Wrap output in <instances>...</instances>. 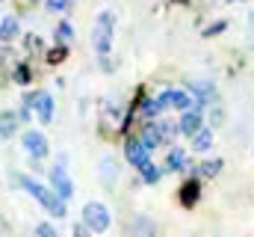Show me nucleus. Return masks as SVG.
<instances>
[{"mask_svg": "<svg viewBox=\"0 0 254 237\" xmlns=\"http://www.w3.org/2000/svg\"><path fill=\"white\" fill-rule=\"evenodd\" d=\"M21 187L42 205V208H48V214H54V217H65V205H63V199L57 196V193H51L45 184H39L36 178H30V175H21Z\"/></svg>", "mask_w": 254, "mask_h": 237, "instance_id": "obj_1", "label": "nucleus"}, {"mask_svg": "<svg viewBox=\"0 0 254 237\" xmlns=\"http://www.w3.org/2000/svg\"><path fill=\"white\" fill-rule=\"evenodd\" d=\"M113 27H116V18L113 12H101V18L95 21V30H92V45H95V54L101 57L104 65H110L107 57L113 51Z\"/></svg>", "mask_w": 254, "mask_h": 237, "instance_id": "obj_2", "label": "nucleus"}, {"mask_svg": "<svg viewBox=\"0 0 254 237\" xmlns=\"http://www.w3.org/2000/svg\"><path fill=\"white\" fill-rule=\"evenodd\" d=\"M110 223H113V217H110L107 205H101V202H89V205L83 208V226H86L89 232L101 235V232L110 229Z\"/></svg>", "mask_w": 254, "mask_h": 237, "instance_id": "obj_3", "label": "nucleus"}, {"mask_svg": "<svg viewBox=\"0 0 254 237\" xmlns=\"http://www.w3.org/2000/svg\"><path fill=\"white\" fill-rule=\"evenodd\" d=\"M24 148H27V154L30 157H48V151H51V145H48V136L45 133H39V130H24Z\"/></svg>", "mask_w": 254, "mask_h": 237, "instance_id": "obj_4", "label": "nucleus"}, {"mask_svg": "<svg viewBox=\"0 0 254 237\" xmlns=\"http://www.w3.org/2000/svg\"><path fill=\"white\" fill-rule=\"evenodd\" d=\"M127 160H130L136 169H142V166L151 163V148H148L142 139H133V142H127Z\"/></svg>", "mask_w": 254, "mask_h": 237, "instance_id": "obj_5", "label": "nucleus"}, {"mask_svg": "<svg viewBox=\"0 0 254 237\" xmlns=\"http://www.w3.org/2000/svg\"><path fill=\"white\" fill-rule=\"evenodd\" d=\"M51 184H54V190H57V196H60L63 202L74 196V184L68 181V175H65L63 166H54V169H51Z\"/></svg>", "mask_w": 254, "mask_h": 237, "instance_id": "obj_6", "label": "nucleus"}, {"mask_svg": "<svg viewBox=\"0 0 254 237\" xmlns=\"http://www.w3.org/2000/svg\"><path fill=\"white\" fill-rule=\"evenodd\" d=\"M119 175H122V166H119L116 157H104V160L98 163V178H101L107 187H113V184L119 181Z\"/></svg>", "mask_w": 254, "mask_h": 237, "instance_id": "obj_7", "label": "nucleus"}, {"mask_svg": "<svg viewBox=\"0 0 254 237\" xmlns=\"http://www.w3.org/2000/svg\"><path fill=\"white\" fill-rule=\"evenodd\" d=\"M178 130H181V133H187V136H195V133L201 130V116H198L195 110H190V113H184V118H181V124H178Z\"/></svg>", "mask_w": 254, "mask_h": 237, "instance_id": "obj_8", "label": "nucleus"}, {"mask_svg": "<svg viewBox=\"0 0 254 237\" xmlns=\"http://www.w3.org/2000/svg\"><path fill=\"white\" fill-rule=\"evenodd\" d=\"M190 92L195 95V104H210L216 98V89L210 83H190Z\"/></svg>", "mask_w": 254, "mask_h": 237, "instance_id": "obj_9", "label": "nucleus"}, {"mask_svg": "<svg viewBox=\"0 0 254 237\" xmlns=\"http://www.w3.org/2000/svg\"><path fill=\"white\" fill-rule=\"evenodd\" d=\"M36 110H39V118H42V124H51V118H54V98H51V95H45V92H39Z\"/></svg>", "mask_w": 254, "mask_h": 237, "instance_id": "obj_10", "label": "nucleus"}, {"mask_svg": "<svg viewBox=\"0 0 254 237\" xmlns=\"http://www.w3.org/2000/svg\"><path fill=\"white\" fill-rule=\"evenodd\" d=\"M15 130H18V116L9 113V110H3V113H0V142L9 139Z\"/></svg>", "mask_w": 254, "mask_h": 237, "instance_id": "obj_11", "label": "nucleus"}, {"mask_svg": "<svg viewBox=\"0 0 254 237\" xmlns=\"http://www.w3.org/2000/svg\"><path fill=\"white\" fill-rule=\"evenodd\" d=\"M210 145H213V133H210V130H198V133L192 136V148H195L198 154L210 151Z\"/></svg>", "mask_w": 254, "mask_h": 237, "instance_id": "obj_12", "label": "nucleus"}, {"mask_svg": "<svg viewBox=\"0 0 254 237\" xmlns=\"http://www.w3.org/2000/svg\"><path fill=\"white\" fill-rule=\"evenodd\" d=\"M172 107H178V110L190 113L192 107H195V98H192L190 92H172Z\"/></svg>", "mask_w": 254, "mask_h": 237, "instance_id": "obj_13", "label": "nucleus"}, {"mask_svg": "<svg viewBox=\"0 0 254 237\" xmlns=\"http://www.w3.org/2000/svg\"><path fill=\"white\" fill-rule=\"evenodd\" d=\"M18 36V21L15 18H3L0 21V42H12Z\"/></svg>", "mask_w": 254, "mask_h": 237, "instance_id": "obj_14", "label": "nucleus"}, {"mask_svg": "<svg viewBox=\"0 0 254 237\" xmlns=\"http://www.w3.org/2000/svg\"><path fill=\"white\" fill-rule=\"evenodd\" d=\"M142 142H145L148 148H154V145H160V142H163V136H160L157 124H145V127H142Z\"/></svg>", "mask_w": 254, "mask_h": 237, "instance_id": "obj_15", "label": "nucleus"}, {"mask_svg": "<svg viewBox=\"0 0 254 237\" xmlns=\"http://www.w3.org/2000/svg\"><path fill=\"white\" fill-rule=\"evenodd\" d=\"M130 235L133 237H154V226L148 223V220H133V226H130Z\"/></svg>", "mask_w": 254, "mask_h": 237, "instance_id": "obj_16", "label": "nucleus"}, {"mask_svg": "<svg viewBox=\"0 0 254 237\" xmlns=\"http://www.w3.org/2000/svg\"><path fill=\"white\" fill-rule=\"evenodd\" d=\"M195 199H198V181L184 184V190H181V202H184V205H195Z\"/></svg>", "mask_w": 254, "mask_h": 237, "instance_id": "obj_17", "label": "nucleus"}, {"mask_svg": "<svg viewBox=\"0 0 254 237\" xmlns=\"http://www.w3.org/2000/svg\"><path fill=\"white\" fill-rule=\"evenodd\" d=\"M184 166H187V154L181 148H175L169 154V160H166V169H184Z\"/></svg>", "mask_w": 254, "mask_h": 237, "instance_id": "obj_18", "label": "nucleus"}, {"mask_svg": "<svg viewBox=\"0 0 254 237\" xmlns=\"http://www.w3.org/2000/svg\"><path fill=\"white\" fill-rule=\"evenodd\" d=\"M157 178H160V169H157L154 163H148V166H142V181H145V184H154Z\"/></svg>", "mask_w": 254, "mask_h": 237, "instance_id": "obj_19", "label": "nucleus"}, {"mask_svg": "<svg viewBox=\"0 0 254 237\" xmlns=\"http://www.w3.org/2000/svg\"><path fill=\"white\" fill-rule=\"evenodd\" d=\"M157 130H160V136H163V139H172V136L178 133V127H175L172 121H160V124H157Z\"/></svg>", "mask_w": 254, "mask_h": 237, "instance_id": "obj_20", "label": "nucleus"}, {"mask_svg": "<svg viewBox=\"0 0 254 237\" xmlns=\"http://www.w3.org/2000/svg\"><path fill=\"white\" fill-rule=\"evenodd\" d=\"M30 80H33V77H30V68H27V65H18V68H15V83L24 86V83H30Z\"/></svg>", "mask_w": 254, "mask_h": 237, "instance_id": "obj_21", "label": "nucleus"}, {"mask_svg": "<svg viewBox=\"0 0 254 237\" xmlns=\"http://www.w3.org/2000/svg\"><path fill=\"white\" fill-rule=\"evenodd\" d=\"M219 169H222V160H210V163H204V166H201V172H204L207 178L219 175Z\"/></svg>", "mask_w": 254, "mask_h": 237, "instance_id": "obj_22", "label": "nucleus"}, {"mask_svg": "<svg viewBox=\"0 0 254 237\" xmlns=\"http://www.w3.org/2000/svg\"><path fill=\"white\" fill-rule=\"evenodd\" d=\"M36 235H39V237H60V235H57V229H54V226H48V223H39Z\"/></svg>", "mask_w": 254, "mask_h": 237, "instance_id": "obj_23", "label": "nucleus"}, {"mask_svg": "<svg viewBox=\"0 0 254 237\" xmlns=\"http://www.w3.org/2000/svg\"><path fill=\"white\" fill-rule=\"evenodd\" d=\"M68 3H71V0H48V9H54V12H63V9H68Z\"/></svg>", "mask_w": 254, "mask_h": 237, "instance_id": "obj_24", "label": "nucleus"}, {"mask_svg": "<svg viewBox=\"0 0 254 237\" xmlns=\"http://www.w3.org/2000/svg\"><path fill=\"white\" fill-rule=\"evenodd\" d=\"M225 27H228V24H225V21H216V24H213V27H210V30H204V36H216V33H222V30H225Z\"/></svg>", "mask_w": 254, "mask_h": 237, "instance_id": "obj_25", "label": "nucleus"}, {"mask_svg": "<svg viewBox=\"0 0 254 237\" xmlns=\"http://www.w3.org/2000/svg\"><path fill=\"white\" fill-rule=\"evenodd\" d=\"M71 36H74V30H71V24H60V39H71Z\"/></svg>", "mask_w": 254, "mask_h": 237, "instance_id": "obj_26", "label": "nucleus"}, {"mask_svg": "<svg viewBox=\"0 0 254 237\" xmlns=\"http://www.w3.org/2000/svg\"><path fill=\"white\" fill-rule=\"evenodd\" d=\"M71 237H89V229L86 226H71Z\"/></svg>", "mask_w": 254, "mask_h": 237, "instance_id": "obj_27", "label": "nucleus"}, {"mask_svg": "<svg viewBox=\"0 0 254 237\" xmlns=\"http://www.w3.org/2000/svg\"><path fill=\"white\" fill-rule=\"evenodd\" d=\"M65 59V48H57V51H51V62H63Z\"/></svg>", "mask_w": 254, "mask_h": 237, "instance_id": "obj_28", "label": "nucleus"}, {"mask_svg": "<svg viewBox=\"0 0 254 237\" xmlns=\"http://www.w3.org/2000/svg\"><path fill=\"white\" fill-rule=\"evenodd\" d=\"M0 237H12V235H9V226H6L3 220H0Z\"/></svg>", "mask_w": 254, "mask_h": 237, "instance_id": "obj_29", "label": "nucleus"}, {"mask_svg": "<svg viewBox=\"0 0 254 237\" xmlns=\"http://www.w3.org/2000/svg\"><path fill=\"white\" fill-rule=\"evenodd\" d=\"M0 3H3V0H0Z\"/></svg>", "mask_w": 254, "mask_h": 237, "instance_id": "obj_30", "label": "nucleus"}]
</instances>
